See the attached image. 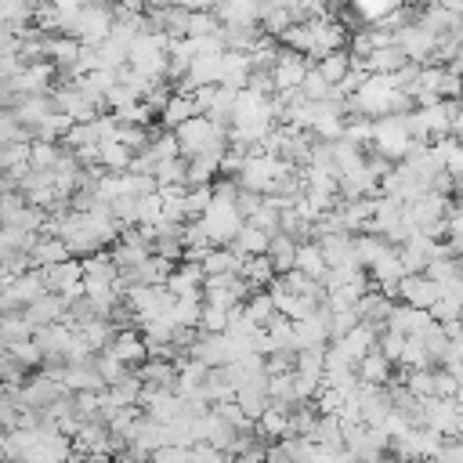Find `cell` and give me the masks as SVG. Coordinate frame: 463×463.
Wrapping results in <instances>:
<instances>
[{"mask_svg": "<svg viewBox=\"0 0 463 463\" xmlns=\"http://www.w3.org/2000/svg\"><path fill=\"white\" fill-rule=\"evenodd\" d=\"M416 145H420V141L412 137L405 112H383V116H376V137H373V148H376V152H383V156H391L394 163H402Z\"/></svg>", "mask_w": 463, "mask_h": 463, "instance_id": "6da1fadb", "label": "cell"}, {"mask_svg": "<svg viewBox=\"0 0 463 463\" xmlns=\"http://www.w3.org/2000/svg\"><path fill=\"white\" fill-rule=\"evenodd\" d=\"M199 221L206 224V232H210L213 246H232V239H235V235H239V228L246 224V217L239 213V206H235V203H224V199H213V203H210V210H206Z\"/></svg>", "mask_w": 463, "mask_h": 463, "instance_id": "7a4b0ae2", "label": "cell"}, {"mask_svg": "<svg viewBox=\"0 0 463 463\" xmlns=\"http://www.w3.org/2000/svg\"><path fill=\"white\" fill-rule=\"evenodd\" d=\"M311 65H315V61H311V54L293 51V47H286V43H282L279 61H275V69H271L275 87H279V90H300V83H304V76H307V69H311Z\"/></svg>", "mask_w": 463, "mask_h": 463, "instance_id": "3957f363", "label": "cell"}, {"mask_svg": "<svg viewBox=\"0 0 463 463\" xmlns=\"http://www.w3.org/2000/svg\"><path fill=\"white\" fill-rule=\"evenodd\" d=\"M445 293V286L438 279H430L427 271H416V275H405L402 279V300L405 304H416V307H434V300Z\"/></svg>", "mask_w": 463, "mask_h": 463, "instance_id": "277c9868", "label": "cell"}, {"mask_svg": "<svg viewBox=\"0 0 463 463\" xmlns=\"http://www.w3.org/2000/svg\"><path fill=\"white\" fill-rule=\"evenodd\" d=\"M449 203H452V195H441V192L427 188V192H420L416 199H409V213H412V221H416L420 228H427V224H434L438 217H449Z\"/></svg>", "mask_w": 463, "mask_h": 463, "instance_id": "5b68a950", "label": "cell"}, {"mask_svg": "<svg viewBox=\"0 0 463 463\" xmlns=\"http://www.w3.org/2000/svg\"><path fill=\"white\" fill-rule=\"evenodd\" d=\"M51 112H58V101H54V94L47 90V94H22V101L14 105V116L36 134V127L51 116Z\"/></svg>", "mask_w": 463, "mask_h": 463, "instance_id": "8992f818", "label": "cell"}, {"mask_svg": "<svg viewBox=\"0 0 463 463\" xmlns=\"http://www.w3.org/2000/svg\"><path fill=\"white\" fill-rule=\"evenodd\" d=\"M47 58L58 65V69H69L76 65V58L83 54V40L76 33H47Z\"/></svg>", "mask_w": 463, "mask_h": 463, "instance_id": "52a82bcc", "label": "cell"}, {"mask_svg": "<svg viewBox=\"0 0 463 463\" xmlns=\"http://www.w3.org/2000/svg\"><path fill=\"white\" fill-rule=\"evenodd\" d=\"M109 347H112L123 362H130V365H141V362L148 358V340H145L141 326H127V329H119L116 340H112Z\"/></svg>", "mask_w": 463, "mask_h": 463, "instance_id": "ba28073f", "label": "cell"}, {"mask_svg": "<svg viewBox=\"0 0 463 463\" xmlns=\"http://www.w3.org/2000/svg\"><path fill=\"white\" fill-rule=\"evenodd\" d=\"M253 76V65H250V51H224L221 54V83L224 87H235L242 90Z\"/></svg>", "mask_w": 463, "mask_h": 463, "instance_id": "9c48e42d", "label": "cell"}, {"mask_svg": "<svg viewBox=\"0 0 463 463\" xmlns=\"http://www.w3.org/2000/svg\"><path fill=\"white\" fill-rule=\"evenodd\" d=\"M29 257H33V268H47V264H58V260L72 257V250H69V242L61 235L40 232L36 242H33V250H29Z\"/></svg>", "mask_w": 463, "mask_h": 463, "instance_id": "30bf717a", "label": "cell"}, {"mask_svg": "<svg viewBox=\"0 0 463 463\" xmlns=\"http://www.w3.org/2000/svg\"><path fill=\"white\" fill-rule=\"evenodd\" d=\"M213 14L228 25H260V4L257 0H217Z\"/></svg>", "mask_w": 463, "mask_h": 463, "instance_id": "8fae6325", "label": "cell"}, {"mask_svg": "<svg viewBox=\"0 0 463 463\" xmlns=\"http://www.w3.org/2000/svg\"><path fill=\"white\" fill-rule=\"evenodd\" d=\"M65 311H69V297L58 293V289H47L43 297H36V300L25 307V315H29L36 326H43V322H58V318H65Z\"/></svg>", "mask_w": 463, "mask_h": 463, "instance_id": "7c38bea8", "label": "cell"}, {"mask_svg": "<svg viewBox=\"0 0 463 463\" xmlns=\"http://www.w3.org/2000/svg\"><path fill=\"white\" fill-rule=\"evenodd\" d=\"M336 344H340V347H344V351H347V354L358 362L362 354H369V351L380 344V329H376L373 322H365V318H362V322H358V326H354L347 336H340Z\"/></svg>", "mask_w": 463, "mask_h": 463, "instance_id": "4fadbf2b", "label": "cell"}, {"mask_svg": "<svg viewBox=\"0 0 463 463\" xmlns=\"http://www.w3.org/2000/svg\"><path fill=\"white\" fill-rule=\"evenodd\" d=\"M137 376L148 383V387H170L177 391V362H166V358H145L141 365H134Z\"/></svg>", "mask_w": 463, "mask_h": 463, "instance_id": "5bb4252c", "label": "cell"}, {"mask_svg": "<svg viewBox=\"0 0 463 463\" xmlns=\"http://www.w3.org/2000/svg\"><path fill=\"white\" fill-rule=\"evenodd\" d=\"M221 156L224 152H217V148H206V152H195V156H188V184H206V181H213L217 174H221Z\"/></svg>", "mask_w": 463, "mask_h": 463, "instance_id": "9a60e30c", "label": "cell"}, {"mask_svg": "<svg viewBox=\"0 0 463 463\" xmlns=\"http://www.w3.org/2000/svg\"><path fill=\"white\" fill-rule=\"evenodd\" d=\"M199 112V105H195V98L188 94V90H174V98L166 101V109L159 112V123L163 127H170V130H177L184 119H192Z\"/></svg>", "mask_w": 463, "mask_h": 463, "instance_id": "2e32d148", "label": "cell"}, {"mask_svg": "<svg viewBox=\"0 0 463 463\" xmlns=\"http://www.w3.org/2000/svg\"><path fill=\"white\" fill-rule=\"evenodd\" d=\"M297 246H300V242H297V239H293L289 232H282V228H279L275 235H271L268 257L275 260V271H279V275H286L289 268H297Z\"/></svg>", "mask_w": 463, "mask_h": 463, "instance_id": "e0dca14e", "label": "cell"}, {"mask_svg": "<svg viewBox=\"0 0 463 463\" xmlns=\"http://www.w3.org/2000/svg\"><path fill=\"white\" fill-rule=\"evenodd\" d=\"M354 369H358V376H362V380H369V383H387V380H391V373H394V362H391L380 347H373L369 354H362V358H358V365H354Z\"/></svg>", "mask_w": 463, "mask_h": 463, "instance_id": "ac0fdd59", "label": "cell"}, {"mask_svg": "<svg viewBox=\"0 0 463 463\" xmlns=\"http://www.w3.org/2000/svg\"><path fill=\"white\" fill-rule=\"evenodd\" d=\"M242 253L235 246H210L206 257H203V268L206 275H221V271H242Z\"/></svg>", "mask_w": 463, "mask_h": 463, "instance_id": "d6986e66", "label": "cell"}, {"mask_svg": "<svg viewBox=\"0 0 463 463\" xmlns=\"http://www.w3.org/2000/svg\"><path fill=\"white\" fill-rule=\"evenodd\" d=\"M239 275L250 282V289H264L279 271H275V260H271L268 253H253V257L242 260V271H239Z\"/></svg>", "mask_w": 463, "mask_h": 463, "instance_id": "ffe728a7", "label": "cell"}, {"mask_svg": "<svg viewBox=\"0 0 463 463\" xmlns=\"http://www.w3.org/2000/svg\"><path fill=\"white\" fill-rule=\"evenodd\" d=\"M409 51L402 43H387V47H376L369 54V72H398L402 65H409Z\"/></svg>", "mask_w": 463, "mask_h": 463, "instance_id": "44dd1931", "label": "cell"}, {"mask_svg": "<svg viewBox=\"0 0 463 463\" xmlns=\"http://www.w3.org/2000/svg\"><path fill=\"white\" fill-rule=\"evenodd\" d=\"M98 152H101V166H109V170H127L130 159H134V148L127 141H119L116 134L101 137L98 141Z\"/></svg>", "mask_w": 463, "mask_h": 463, "instance_id": "7402d4cb", "label": "cell"}, {"mask_svg": "<svg viewBox=\"0 0 463 463\" xmlns=\"http://www.w3.org/2000/svg\"><path fill=\"white\" fill-rule=\"evenodd\" d=\"M232 246L242 253V257H253V253H268V246H271V232H264V228H257V224H242L239 228V235L232 239Z\"/></svg>", "mask_w": 463, "mask_h": 463, "instance_id": "603a6c76", "label": "cell"}, {"mask_svg": "<svg viewBox=\"0 0 463 463\" xmlns=\"http://www.w3.org/2000/svg\"><path fill=\"white\" fill-rule=\"evenodd\" d=\"M297 268H300V271H307L311 279H326L329 260H326V253H322L318 239H307V242H300V246H297Z\"/></svg>", "mask_w": 463, "mask_h": 463, "instance_id": "cb8c5ba5", "label": "cell"}, {"mask_svg": "<svg viewBox=\"0 0 463 463\" xmlns=\"http://www.w3.org/2000/svg\"><path fill=\"white\" fill-rule=\"evenodd\" d=\"M242 304H246V315H250L257 326H268V322L279 315V304H275V297H271L268 286H264V289H253Z\"/></svg>", "mask_w": 463, "mask_h": 463, "instance_id": "d4e9b609", "label": "cell"}, {"mask_svg": "<svg viewBox=\"0 0 463 463\" xmlns=\"http://www.w3.org/2000/svg\"><path fill=\"white\" fill-rule=\"evenodd\" d=\"M36 333V322L25 315V307H18V311H4V318H0V344H7V340H22V336H33Z\"/></svg>", "mask_w": 463, "mask_h": 463, "instance_id": "484cf974", "label": "cell"}, {"mask_svg": "<svg viewBox=\"0 0 463 463\" xmlns=\"http://www.w3.org/2000/svg\"><path fill=\"white\" fill-rule=\"evenodd\" d=\"M260 427H264V434H271V438H286V434H293V420H289V405H279V402H271L264 412H260V420H257Z\"/></svg>", "mask_w": 463, "mask_h": 463, "instance_id": "4316f807", "label": "cell"}, {"mask_svg": "<svg viewBox=\"0 0 463 463\" xmlns=\"http://www.w3.org/2000/svg\"><path fill=\"white\" fill-rule=\"evenodd\" d=\"M315 65L322 69V76H326L329 83H340V80L351 72V51H347V47H336V51L315 58Z\"/></svg>", "mask_w": 463, "mask_h": 463, "instance_id": "83f0119b", "label": "cell"}, {"mask_svg": "<svg viewBox=\"0 0 463 463\" xmlns=\"http://www.w3.org/2000/svg\"><path fill=\"white\" fill-rule=\"evenodd\" d=\"M4 351H7V354H14V358H18V362H22V365H25L29 373L43 365V347L36 344V336H22V340H7V344H4Z\"/></svg>", "mask_w": 463, "mask_h": 463, "instance_id": "f1b7e54d", "label": "cell"}, {"mask_svg": "<svg viewBox=\"0 0 463 463\" xmlns=\"http://www.w3.org/2000/svg\"><path fill=\"white\" fill-rule=\"evenodd\" d=\"M94 362H98V369H101V376H105V383H109V387H112V383H119V380H127V376L134 373V365H130V362H123L112 347L98 351V358H94Z\"/></svg>", "mask_w": 463, "mask_h": 463, "instance_id": "f546056e", "label": "cell"}, {"mask_svg": "<svg viewBox=\"0 0 463 463\" xmlns=\"http://www.w3.org/2000/svg\"><path fill=\"white\" fill-rule=\"evenodd\" d=\"M159 221H166V199L156 188L137 199V224H159Z\"/></svg>", "mask_w": 463, "mask_h": 463, "instance_id": "4dcf8cb0", "label": "cell"}, {"mask_svg": "<svg viewBox=\"0 0 463 463\" xmlns=\"http://www.w3.org/2000/svg\"><path fill=\"white\" fill-rule=\"evenodd\" d=\"M98 141H101V130H98L94 119H80V123H72V130L61 137V145H69V148H83V145H98Z\"/></svg>", "mask_w": 463, "mask_h": 463, "instance_id": "1f68e13d", "label": "cell"}, {"mask_svg": "<svg viewBox=\"0 0 463 463\" xmlns=\"http://www.w3.org/2000/svg\"><path fill=\"white\" fill-rule=\"evenodd\" d=\"M188 177V156H174V159H159L156 163V181L159 184H177ZM188 184V181H184Z\"/></svg>", "mask_w": 463, "mask_h": 463, "instance_id": "d6a6232c", "label": "cell"}, {"mask_svg": "<svg viewBox=\"0 0 463 463\" xmlns=\"http://www.w3.org/2000/svg\"><path fill=\"white\" fill-rule=\"evenodd\" d=\"M293 22H297V18H293V11L286 7V0H282V4H275V7H268V11H264V18H260L264 33H271V36H282Z\"/></svg>", "mask_w": 463, "mask_h": 463, "instance_id": "836d02e7", "label": "cell"}, {"mask_svg": "<svg viewBox=\"0 0 463 463\" xmlns=\"http://www.w3.org/2000/svg\"><path fill=\"white\" fill-rule=\"evenodd\" d=\"M36 235H40V232H29V228H22V224H4V232H0V250H33Z\"/></svg>", "mask_w": 463, "mask_h": 463, "instance_id": "e575fe53", "label": "cell"}, {"mask_svg": "<svg viewBox=\"0 0 463 463\" xmlns=\"http://www.w3.org/2000/svg\"><path fill=\"white\" fill-rule=\"evenodd\" d=\"M300 94H304V98H311V101H322V98H329V94H333V83L322 76V69H318V65H311V69H307V76H304V83H300Z\"/></svg>", "mask_w": 463, "mask_h": 463, "instance_id": "d590c367", "label": "cell"}, {"mask_svg": "<svg viewBox=\"0 0 463 463\" xmlns=\"http://www.w3.org/2000/svg\"><path fill=\"white\" fill-rule=\"evenodd\" d=\"M358 322H362L358 307H340V311H333V315H329V336H333V340H340V336H347Z\"/></svg>", "mask_w": 463, "mask_h": 463, "instance_id": "8d00e7d4", "label": "cell"}, {"mask_svg": "<svg viewBox=\"0 0 463 463\" xmlns=\"http://www.w3.org/2000/svg\"><path fill=\"white\" fill-rule=\"evenodd\" d=\"M61 141H43V137H33V166H54L61 159Z\"/></svg>", "mask_w": 463, "mask_h": 463, "instance_id": "74e56055", "label": "cell"}, {"mask_svg": "<svg viewBox=\"0 0 463 463\" xmlns=\"http://www.w3.org/2000/svg\"><path fill=\"white\" fill-rule=\"evenodd\" d=\"M459 387H463V380H459L452 369L434 365V394H438V398H456V394H459Z\"/></svg>", "mask_w": 463, "mask_h": 463, "instance_id": "f35d334b", "label": "cell"}, {"mask_svg": "<svg viewBox=\"0 0 463 463\" xmlns=\"http://www.w3.org/2000/svg\"><path fill=\"white\" fill-rule=\"evenodd\" d=\"M430 315H434L438 322H449V318H463V300H459L456 293H449V289H445V293L434 300Z\"/></svg>", "mask_w": 463, "mask_h": 463, "instance_id": "ab89813d", "label": "cell"}, {"mask_svg": "<svg viewBox=\"0 0 463 463\" xmlns=\"http://www.w3.org/2000/svg\"><path fill=\"white\" fill-rule=\"evenodd\" d=\"M217 25H221V18L213 14V7H210V11H192V18H188V36H210V33H217Z\"/></svg>", "mask_w": 463, "mask_h": 463, "instance_id": "60d3db41", "label": "cell"}, {"mask_svg": "<svg viewBox=\"0 0 463 463\" xmlns=\"http://www.w3.org/2000/svg\"><path fill=\"white\" fill-rule=\"evenodd\" d=\"M228 307H217V304H203V318H199V329H206V333H221V329H228Z\"/></svg>", "mask_w": 463, "mask_h": 463, "instance_id": "b9f144b4", "label": "cell"}, {"mask_svg": "<svg viewBox=\"0 0 463 463\" xmlns=\"http://www.w3.org/2000/svg\"><path fill=\"white\" fill-rule=\"evenodd\" d=\"M405 340H409V333H398V329H383L376 347H380V351H383V354H387V358L398 365V358H402V351H405Z\"/></svg>", "mask_w": 463, "mask_h": 463, "instance_id": "7bdbcfd3", "label": "cell"}, {"mask_svg": "<svg viewBox=\"0 0 463 463\" xmlns=\"http://www.w3.org/2000/svg\"><path fill=\"white\" fill-rule=\"evenodd\" d=\"M264 362H268V373H293L297 369V351L293 347H271Z\"/></svg>", "mask_w": 463, "mask_h": 463, "instance_id": "ee69618b", "label": "cell"}, {"mask_svg": "<svg viewBox=\"0 0 463 463\" xmlns=\"http://www.w3.org/2000/svg\"><path fill=\"white\" fill-rule=\"evenodd\" d=\"M405 387H409L416 398H430V394H434V369H409Z\"/></svg>", "mask_w": 463, "mask_h": 463, "instance_id": "f6af8a7d", "label": "cell"}, {"mask_svg": "<svg viewBox=\"0 0 463 463\" xmlns=\"http://www.w3.org/2000/svg\"><path fill=\"white\" fill-rule=\"evenodd\" d=\"M137 199H141V195H116V199H112V213H116L123 224H137Z\"/></svg>", "mask_w": 463, "mask_h": 463, "instance_id": "bcb514c9", "label": "cell"}, {"mask_svg": "<svg viewBox=\"0 0 463 463\" xmlns=\"http://www.w3.org/2000/svg\"><path fill=\"white\" fill-rule=\"evenodd\" d=\"M235 206H239V213H242V217L250 221V217H253V213H257V210L264 206V192H253V188H242V192H239V199H235Z\"/></svg>", "mask_w": 463, "mask_h": 463, "instance_id": "7dc6e473", "label": "cell"}, {"mask_svg": "<svg viewBox=\"0 0 463 463\" xmlns=\"http://www.w3.org/2000/svg\"><path fill=\"white\" fill-rule=\"evenodd\" d=\"M441 98H463V76L459 72H452L449 65H445V76H441Z\"/></svg>", "mask_w": 463, "mask_h": 463, "instance_id": "c3c4849f", "label": "cell"}, {"mask_svg": "<svg viewBox=\"0 0 463 463\" xmlns=\"http://www.w3.org/2000/svg\"><path fill=\"white\" fill-rule=\"evenodd\" d=\"M217 87H221V83H203V87H195V90H192V98H195L199 112H210V105H213V98H217Z\"/></svg>", "mask_w": 463, "mask_h": 463, "instance_id": "681fc988", "label": "cell"}, {"mask_svg": "<svg viewBox=\"0 0 463 463\" xmlns=\"http://www.w3.org/2000/svg\"><path fill=\"white\" fill-rule=\"evenodd\" d=\"M456 402H459V409H463V387H459V394H456Z\"/></svg>", "mask_w": 463, "mask_h": 463, "instance_id": "f907efd6", "label": "cell"}]
</instances>
